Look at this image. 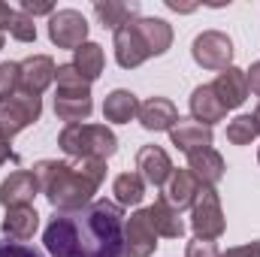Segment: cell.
Wrapping results in <instances>:
<instances>
[{
    "label": "cell",
    "instance_id": "cell-1",
    "mask_svg": "<svg viewBox=\"0 0 260 257\" xmlns=\"http://www.w3.org/2000/svg\"><path fill=\"white\" fill-rule=\"evenodd\" d=\"M124 209L112 200H94L76 212H55L43 242L52 257H127Z\"/></svg>",
    "mask_w": 260,
    "mask_h": 257
},
{
    "label": "cell",
    "instance_id": "cell-2",
    "mask_svg": "<svg viewBox=\"0 0 260 257\" xmlns=\"http://www.w3.org/2000/svg\"><path fill=\"white\" fill-rule=\"evenodd\" d=\"M34 176L40 182V191L49 197V203L55 206V212H76L88 203H94L97 188L64 160H40L34 164Z\"/></svg>",
    "mask_w": 260,
    "mask_h": 257
},
{
    "label": "cell",
    "instance_id": "cell-3",
    "mask_svg": "<svg viewBox=\"0 0 260 257\" xmlns=\"http://www.w3.org/2000/svg\"><path fill=\"white\" fill-rule=\"evenodd\" d=\"M61 151L82 160V157H100L109 160L118 151V139L106 124H67L58 136Z\"/></svg>",
    "mask_w": 260,
    "mask_h": 257
},
{
    "label": "cell",
    "instance_id": "cell-4",
    "mask_svg": "<svg viewBox=\"0 0 260 257\" xmlns=\"http://www.w3.org/2000/svg\"><path fill=\"white\" fill-rule=\"evenodd\" d=\"M191 227H194V239H218L227 227L224 221V209H221V197L215 188H200L194 206H191Z\"/></svg>",
    "mask_w": 260,
    "mask_h": 257
},
{
    "label": "cell",
    "instance_id": "cell-5",
    "mask_svg": "<svg viewBox=\"0 0 260 257\" xmlns=\"http://www.w3.org/2000/svg\"><path fill=\"white\" fill-rule=\"evenodd\" d=\"M43 115V100L34 94H15L9 100L0 103V136L12 139L15 133H21L24 127H30L34 121H40Z\"/></svg>",
    "mask_w": 260,
    "mask_h": 257
},
{
    "label": "cell",
    "instance_id": "cell-6",
    "mask_svg": "<svg viewBox=\"0 0 260 257\" xmlns=\"http://www.w3.org/2000/svg\"><path fill=\"white\" fill-rule=\"evenodd\" d=\"M191 55L203 70H227L233 67V43L221 30H203L191 46Z\"/></svg>",
    "mask_w": 260,
    "mask_h": 257
},
{
    "label": "cell",
    "instance_id": "cell-7",
    "mask_svg": "<svg viewBox=\"0 0 260 257\" xmlns=\"http://www.w3.org/2000/svg\"><path fill=\"white\" fill-rule=\"evenodd\" d=\"M49 40L58 49H79L88 43V21L79 9H58L49 18Z\"/></svg>",
    "mask_w": 260,
    "mask_h": 257
},
{
    "label": "cell",
    "instance_id": "cell-8",
    "mask_svg": "<svg viewBox=\"0 0 260 257\" xmlns=\"http://www.w3.org/2000/svg\"><path fill=\"white\" fill-rule=\"evenodd\" d=\"M55 73H58V67L49 55H30L18 64V91L40 97L55 82Z\"/></svg>",
    "mask_w": 260,
    "mask_h": 257
},
{
    "label": "cell",
    "instance_id": "cell-9",
    "mask_svg": "<svg viewBox=\"0 0 260 257\" xmlns=\"http://www.w3.org/2000/svg\"><path fill=\"white\" fill-rule=\"evenodd\" d=\"M124 251L127 257H151L157 251V233L142 212H133L127 221H124Z\"/></svg>",
    "mask_w": 260,
    "mask_h": 257
},
{
    "label": "cell",
    "instance_id": "cell-10",
    "mask_svg": "<svg viewBox=\"0 0 260 257\" xmlns=\"http://www.w3.org/2000/svg\"><path fill=\"white\" fill-rule=\"evenodd\" d=\"M136 170H139L142 182H148L154 188H164L167 179L173 176V160L160 145H142L136 151Z\"/></svg>",
    "mask_w": 260,
    "mask_h": 257
},
{
    "label": "cell",
    "instance_id": "cell-11",
    "mask_svg": "<svg viewBox=\"0 0 260 257\" xmlns=\"http://www.w3.org/2000/svg\"><path fill=\"white\" fill-rule=\"evenodd\" d=\"M148 58H151V52H148V46H145V40L133 21L115 30V61H118V67L133 70V67L145 64Z\"/></svg>",
    "mask_w": 260,
    "mask_h": 257
},
{
    "label": "cell",
    "instance_id": "cell-12",
    "mask_svg": "<svg viewBox=\"0 0 260 257\" xmlns=\"http://www.w3.org/2000/svg\"><path fill=\"white\" fill-rule=\"evenodd\" d=\"M40 191V182L30 170H15L9 173V179H3L0 185V203L6 209H15V206H30V200Z\"/></svg>",
    "mask_w": 260,
    "mask_h": 257
},
{
    "label": "cell",
    "instance_id": "cell-13",
    "mask_svg": "<svg viewBox=\"0 0 260 257\" xmlns=\"http://www.w3.org/2000/svg\"><path fill=\"white\" fill-rule=\"evenodd\" d=\"M218 100L227 106V109H239L245 100H248V79H245V70L239 67H227L218 73V79L212 82Z\"/></svg>",
    "mask_w": 260,
    "mask_h": 257
},
{
    "label": "cell",
    "instance_id": "cell-14",
    "mask_svg": "<svg viewBox=\"0 0 260 257\" xmlns=\"http://www.w3.org/2000/svg\"><path fill=\"white\" fill-rule=\"evenodd\" d=\"M170 139L179 151L194 154V151H203V148H212V127L200 124L194 118H179L170 130Z\"/></svg>",
    "mask_w": 260,
    "mask_h": 257
},
{
    "label": "cell",
    "instance_id": "cell-15",
    "mask_svg": "<svg viewBox=\"0 0 260 257\" xmlns=\"http://www.w3.org/2000/svg\"><path fill=\"white\" fill-rule=\"evenodd\" d=\"M197 194H200V182L194 179L191 170H173V176H170L167 185H164V200H167L176 212L191 209L194 200H197Z\"/></svg>",
    "mask_w": 260,
    "mask_h": 257
},
{
    "label": "cell",
    "instance_id": "cell-16",
    "mask_svg": "<svg viewBox=\"0 0 260 257\" xmlns=\"http://www.w3.org/2000/svg\"><path fill=\"white\" fill-rule=\"evenodd\" d=\"M139 124L145 130H154V133H160V130H173V124L179 121V112H176V106H173V100H167V97H151V100H145V103H139Z\"/></svg>",
    "mask_w": 260,
    "mask_h": 257
},
{
    "label": "cell",
    "instance_id": "cell-17",
    "mask_svg": "<svg viewBox=\"0 0 260 257\" xmlns=\"http://www.w3.org/2000/svg\"><path fill=\"white\" fill-rule=\"evenodd\" d=\"M151 227L157 236H167V239H182L185 236V221H182V212H176L164 197H157L148 209H145Z\"/></svg>",
    "mask_w": 260,
    "mask_h": 257
},
{
    "label": "cell",
    "instance_id": "cell-18",
    "mask_svg": "<svg viewBox=\"0 0 260 257\" xmlns=\"http://www.w3.org/2000/svg\"><path fill=\"white\" fill-rule=\"evenodd\" d=\"M188 170L194 173L200 188H215L224 179V157L215 148H203V151L188 154Z\"/></svg>",
    "mask_w": 260,
    "mask_h": 257
},
{
    "label": "cell",
    "instance_id": "cell-19",
    "mask_svg": "<svg viewBox=\"0 0 260 257\" xmlns=\"http://www.w3.org/2000/svg\"><path fill=\"white\" fill-rule=\"evenodd\" d=\"M224 115H227V106L218 100V94H215L212 85L194 88V94H191V118H194V121L212 127L215 121H224Z\"/></svg>",
    "mask_w": 260,
    "mask_h": 257
},
{
    "label": "cell",
    "instance_id": "cell-20",
    "mask_svg": "<svg viewBox=\"0 0 260 257\" xmlns=\"http://www.w3.org/2000/svg\"><path fill=\"white\" fill-rule=\"evenodd\" d=\"M40 227V215L34 206H15V209H6V218H3V236L12 239V242H27L34 239Z\"/></svg>",
    "mask_w": 260,
    "mask_h": 257
},
{
    "label": "cell",
    "instance_id": "cell-21",
    "mask_svg": "<svg viewBox=\"0 0 260 257\" xmlns=\"http://www.w3.org/2000/svg\"><path fill=\"white\" fill-rule=\"evenodd\" d=\"M139 115V100L133 91H124V88H115L112 94H106L103 100V118L112 121V124H127Z\"/></svg>",
    "mask_w": 260,
    "mask_h": 257
},
{
    "label": "cell",
    "instance_id": "cell-22",
    "mask_svg": "<svg viewBox=\"0 0 260 257\" xmlns=\"http://www.w3.org/2000/svg\"><path fill=\"white\" fill-rule=\"evenodd\" d=\"M94 112L91 94H55V115L67 124H85L88 115Z\"/></svg>",
    "mask_w": 260,
    "mask_h": 257
},
{
    "label": "cell",
    "instance_id": "cell-23",
    "mask_svg": "<svg viewBox=\"0 0 260 257\" xmlns=\"http://www.w3.org/2000/svg\"><path fill=\"white\" fill-rule=\"evenodd\" d=\"M94 12H97V18H100V24L103 27H109V30H118V27H124L130 21H136V15H139V3H124V0H100V3H94Z\"/></svg>",
    "mask_w": 260,
    "mask_h": 257
},
{
    "label": "cell",
    "instance_id": "cell-24",
    "mask_svg": "<svg viewBox=\"0 0 260 257\" xmlns=\"http://www.w3.org/2000/svg\"><path fill=\"white\" fill-rule=\"evenodd\" d=\"M133 24L142 34V40H145V46H148L151 55H164L173 46V27L164 18H136Z\"/></svg>",
    "mask_w": 260,
    "mask_h": 257
},
{
    "label": "cell",
    "instance_id": "cell-25",
    "mask_svg": "<svg viewBox=\"0 0 260 257\" xmlns=\"http://www.w3.org/2000/svg\"><path fill=\"white\" fill-rule=\"evenodd\" d=\"M103 64H106V58H103V49H100L97 43H85V46H79V49L73 52V67H76L88 82L100 79Z\"/></svg>",
    "mask_w": 260,
    "mask_h": 257
},
{
    "label": "cell",
    "instance_id": "cell-26",
    "mask_svg": "<svg viewBox=\"0 0 260 257\" xmlns=\"http://www.w3.org/2000/svg\"><path fill=\"white\" fill-rule=\"evenodd\" d=\"M112 191H115V203L118 206H139L142 197H145V182H142L139 173H121L115 179Z\"/></svg>",
    "mask_w": 260,
    "mask_h": 257
},
{
    "label": "cell",
    "instance_id": "cell-27",
    "mask_svg": "<svg viewBox=\"0 0 260 257\" xmlns=\"http://www.w3.org/2000/svg\"><path fill=\"white\" fill-rule=\"evenodd\" d=\"M55 82H58V91H61V94H91V82H88L73 64L58 67Z\"/></svg>",
    "mask_w": 260,
    "mask_h": 257
},
{
    "label": "cell",
    "instance_id": "cell-28",
    "mask_svg": "<svg viewBox=\"0 0 260 257\" xmlns=\"http://www.w3.org/2000/svg\"><path fill=\"white\" fill-rule=\"evenodd\" d=\"M257 136V124L251 115H236L230 124H227V139L233 145H251V139Z\"/></svg>",
    "mask_w": 260,
    "mask_h": 257
},
{
    "label": "cell",
    "instance_id": "cell-29",
    "mask_svg": "<svg viewBox=\"0 0 260 257\" xmlns=\"http://www.w3.org/2000/svg\"><path fill=\"white\" fill-rule=\"evenodd\" d=\"M73 167H76L94 188H100L103 179H106V160H100V157H82V160H76Z\"/></svg>",
    "mask_w": 260,
    "mask_h": 257
},
{
    "label": "cell",
    "instance_id": "cell-30",
    "mask_svg": "<svg viewBox=\"0 0 260 257\" xmlns=\"http://www.w3.org/2000/svg\"><path fill=\"white\" fill-rule=\"evenodd\" d=\"M9 34H12V40H18V43H34V40H37V24H34L30 15H24V12L18 9L15 18H12V24H9Z\"/></svg>",
    "mask_w": 260,
    "mask_h": 257
},
{
    "label": "cell",
    "instance_id": "cell-31",
    "mask_svg": "<svg viewBox=\"0 0 260 257\" xmlns=\"http://www.w3.org/2000/svg\"><path fill=\"white\" fill-rule=\"evenodd\" d=\"M18 94V64H0V103Z\"/></svg>",
    "mask_w": 260,
    "mask_h": 257
},
{
    "label": "cell",
    "instance_id": "cell-32",
    "mask_svg": "<svg viewBox=\"0 0 260 257\" xmlns=\"http://www.w3.org/2000/svg\"><path fill=\"white\" fill-rule=\"evenodd\" d=\"M0 257H43L34 245L27 242H12V239H0Z\"/></svg>",
    "mask_w": 260,
    "mask_h": 257
},
{
    "label": "cell",
    "instance_id": "cell-33",
    "mask_svg": "<svg viewBox=\"0 0 260 257\" xmlns=\"http://www.w3.org/2000/svg\"><path fill=\"white\" fill-rule=\"evenodd\" d=\"M185 257H221V251L209 239H194V242H188V254Z\"/></svg>",
    "mask_w": 260,
    "mask_h": 257
},
{
    "label": "cell",
    "instance_id": "cell-34",
    "mask_svg": "<svg viewBox=\"0 0 260 257\" xmlns=\"http://www.w3.org/2000/svg\"><path fill=\"white\" fill-rule=\"evenodd\" d=\"M21 12H24V15H30V18H34V15H49V18H52V15H55V6H52V3H34V0H21Z\"/></svg>",
    "mask_w": 260,
    "mask_h": 257
},
{
    "label": "cell",
    "instance_id": "cell-35",
    "mask_svg": "<svg viewBox=\"0 0 260 257\" xmlns=\"http://www.w3.org/2000/svg\"><path fill=\"white\" fill-rule=\"evenodd\" d=\"M221 257H260V239L257 242H248V245L227 248V254H221Z\"/></svg>",
    "mask_w": 260,
    "mask_h": 257
},
{
    "label": "cell",
    "instance_id": "cell-36",
    "mask_svg": "<svg viewBox=\"0 0 260 257\" xmlns=\"http://www.w3.org/2000/svg\"><path fill=\"white\" fill-rule=\"evenodd\" d=\"M245 79H248V91L254 97H260V61L251 64V70H245Z\"/></svg>",
    "mask_w": 260,
    "mask_h": 257
},
{
    "label": "cell",
    "instance_id": "cell-37",
    "mask_svg": "<svg viewBox=\"0 0 260 257\" xmlns=\"http://www.w3.org/2000/svg\"><path fill=\"white\" fill-rule=\"evenodd\" d=\"M12 18H15V9H12V6H6V3H0V34H3V30H9Z\"/></svg>",
    "mask_w": 260,
    "mask_h": 257
},
{
    "label": "cell",
    "instance_id": "cell-38",
    "mask_svg": "<svg viewBox=\"0 0 260 257\" xmlns=\"http://www.w3.org/2000/svg\"><path fill=\"white\" fill-rule=\"evenodd\" d=\"M9 157H12V148H9V139H6V136H0V167H3V164H6Z\"/></svg>",
    "mask_w": 260,
    "mask_h": 257
},
{
    "label": "cell",
    "instance_id": "cell-39",
    "mask_svg": "<svg viewBox=\"0 0 260 257\" xmlns=\"http://www.w3.org/2000/svg\"><path fill=\"white\" fill-rule=\"evenodd\" d=\"M251 118H254V124H257V133H260V106L254 109V115H251Z\"/></svg>",
    "mask_w": 260,
    "mask_h": 257
},
{
    "label": "cell",
    "instance_id": "cell-40",
    "mask_svg": "<svg viewBox=\"0 0 260 257\" xmlns=\"http://www.w3.org/2000/svg\"><path fill=\"white\" fill-rule=\"evenodd\" d=\"M0 49H3V34H0Z\"/></svg>",
    "mask_w": 260,
    "mask_h": 257
},
{
    "label": "cell",
    "instance_id": "cell-41",
    "mask_svg": "<svg viewBox=\"0 0 260 257\" xmlns=\"http://www.w3.org/2000/svg\"><path fill=\"white\" fill-rule=\"evenodd\" d=\"M257 164H260V151H257Z\"/></svg>",
    "mask_w": 260,
    "mask_h": 257
}]
</instances>
